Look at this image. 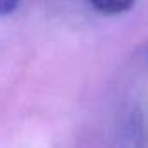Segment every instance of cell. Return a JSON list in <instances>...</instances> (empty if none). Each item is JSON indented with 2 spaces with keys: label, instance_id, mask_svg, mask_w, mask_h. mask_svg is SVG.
Instances as JSON below:
<instances>
[{
  "label": "cell",
  "instance_id": "7a4b0ae2",
  "mask_svg": "<svg viewBox=\"0 0 148 148\" xmlns=\"http://www.w3.org/2000/svg\"><path fill=\"white\" fill-rule=\"evenodd\" d=\"M16 7H18V4H16V2H7V0H2V2H0V16L11 14Z\"/></svg>",
  "mask_w": 148,
  "mask_h": 148
},
{
  "label": "cell",
  "instance_id": "6da1fadb",
  "mask_svg": "<svg viewBox=\"0 0 148 148\" xmlns=\"http://www.w3.org/2000/svg\"><path fill=\"white\" fill-rule=\"evenodd\" d=\"M91 5L103 14H122L132 7V2H92Z\"/></svg>",
  "mask_w": 148,
  "mask_h": 148
}]
</instances>
